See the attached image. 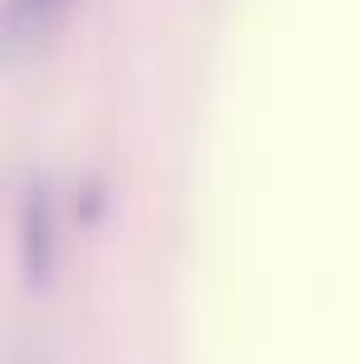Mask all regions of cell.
<instances>
[{"label": "cell", "mask_w": 359, "mask_h": 364, "mask_svg": "<svg viewBox=\"0 0 359 364\" xmlns=\"http://www.w3.org/2000/svg\"><path fill=\"white\" fill-rule=\"evenodd\" d=\"M20 266L30 286H45L55 271V212H50V187L30 182L20 202Z\"/></svg>", "instance_id": "6da1fadb"}]
</instances>
